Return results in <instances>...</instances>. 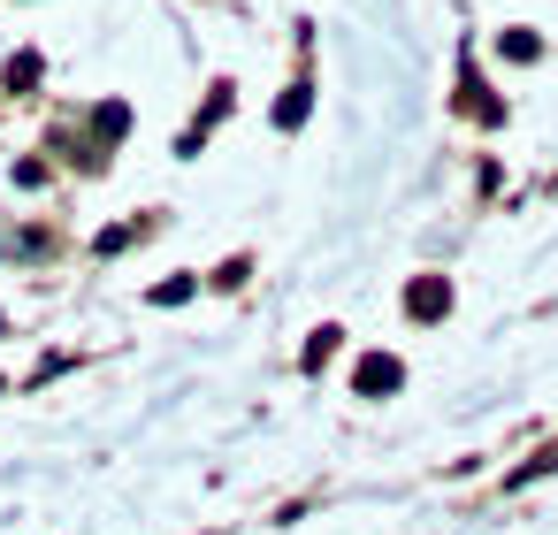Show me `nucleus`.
Wrapping results in <instances>:
<instances>
[{"mask_svg":"<svg viewBox=\"0 0 558 535\" xmlns=\"http://www.w3.org/2000/svg\"><path fill=\"white\" fill-rule=\"evenodd\" d=\"M398 382H405V367H398L390 352H375V360H360V375H352V390H360V398H390Z\"/></svg>","mask_w":558,"mask_h":535,"instance_id":"1","label":"nucleus"},{"mask_svg":"<svg viewBox=\"0 0 558 535\" xmlns=\"http://www.w3.org/2000/svg\"><path fill=\"white\" fill-rule=\"evenodd\" d=\"M444 306H451V283H444V276H421V283L405 291V314H413V321H436Z\"/></svg>","mask_w":558,"mask_h":535,"instance_id":"2","label":"nucleus"},{"mask_svg":"<svg viewBox=\"0 0 558 535\" xmlns=\"http://www.w3.org/2000/svg\"><path fill=\"white\" fill-rule=\"evenodd\" d=\"M306 108H314V85H291V93H283V108H276V123H283V131H299V123H306Z\"/></svg>","mask_w":558,"mask_h":535,"instance_id":"3","label":"nucleus"}]
</instances>
